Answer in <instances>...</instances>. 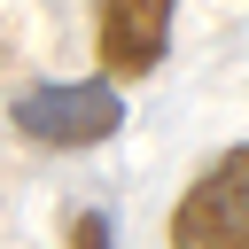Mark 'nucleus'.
<instances>
[{"instance_id": "obj_1", "label": "nucleus", "mask_w": 249, "mask_h": 249, "mask_svg": "<svg viewBox=\"0 0 249 249\" xmlns=\"http://www.w3.org/2000/svg\"><path fill=\"white\" fill-rule=\"evenodd\" d=\"M8 124L31 148H101L124 124V101L109 78H31L8 101Z\"/></svg>"}, {"instance_id": "obj_2", "label": "nucleus", "mask_w": 249, "mask_h": 249, "mask_svg": "<svg viewBox=\"0 0 249 249\" xmlns=\"http://www.w3.org/2000/svg\"><path fill=\"white\" fill-rule=\"evenodd\" d=\"M171 249H249V140L171 202Z\"/></svg>"}, {"instance_id": "obj_3", "label": "nucleus", "mask_w": 249, "mask_h": 249, "mask_svg": "<svg viewBox=\"0 0 249 249\" xmlns=\"http://www.w3.org/2000/svg\"><path fill=\"white\" fill-rule=\"evenodd\" d=\"M171 16L179 0H101L93 8V31H101V78L124 86V78H148L171 47Z\"/></svg>"}, {"instance_id": "obj_4", "label": "nucleus", "mask_w": 249, "mask_h": 249, "mask_svg": "<svg viewBox=\"0 0 249 249\" xmlns=\"http://www.w3.org/2000/svg\"><path fill=\"white\" fill-rule=\"evenodd\" d=\"M62 249H117V241H109V218H101V210H70Z\"/></svg>"}]
</instances>
